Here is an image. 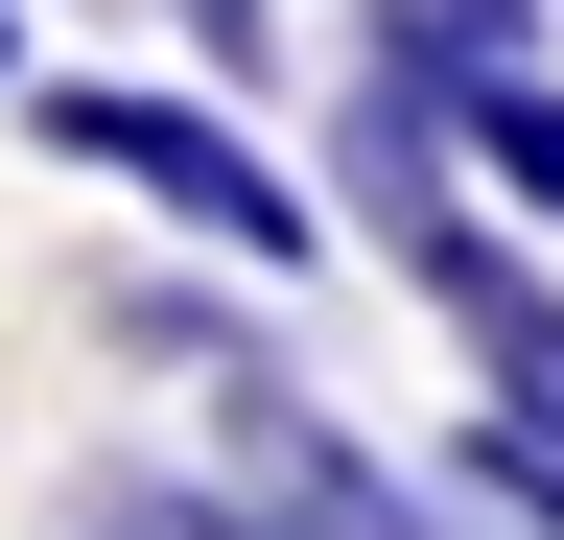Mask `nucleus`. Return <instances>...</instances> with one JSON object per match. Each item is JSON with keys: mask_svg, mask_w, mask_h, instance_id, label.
I'll use <instances>...</instances> for the list:
<instances>
[{"mask_svg": "<svg viewBox=\"0 0 564 540\" xmlns=\"http://www.w3.org/2000/svg\"><path fill=\"white\" fill-rule=\"evenodd\" d=\"M47 142L95 165V188H141L165 235H212V258H259V283H306L329 258V212H306V165H259L212 95H141V71H70L47 95Z\"/></svg>", "mask_w": 564, "mask_h": 540, "instance_id": "f257e3e1", "label": "nucleus"}, {"mask_svg": "<svg viewBox=\"0 0 564 540\" xmlns=\"http://www.w3.org/2000/svg\"><path fill=\"white\" fill-rule=\"evenodd\" d=\"M470 494L518 517V540H564V283L470 329Z\"/></svg>", "mask_w": 564, "mask_h": 540, "instance_id": "f03ea898", "label": "nucleus"}, {"mask_svg": "<svg viewBox=\"0 0 564 540\" xmlns=\"http://www.w3.org/2000/svg\"><path fill=\"white\" fill-rule=\"evenodd\" d=\"M70 540H329V517H282L259 470H95Z\"/></svg>", "mask_w": 564, "mask_h": 540, "instance_id": "7ed1b4c3", "label": "nucleus"}, {"mask_svg": "<svg viewBox=\"0 0 564 540\" xmlns=\"http://www.w3.org/2000/svg\"><path fill=\"white\" fill-rule=\"evenodd\" d=\"M447 142H470V188H518V212L564 235V71H494V95L447 118Z\"/></svg>", "mask_w": 564, "mask_h": 540, "instance_id": "20e7f679", "label": "nucleus"}]
</instances>
